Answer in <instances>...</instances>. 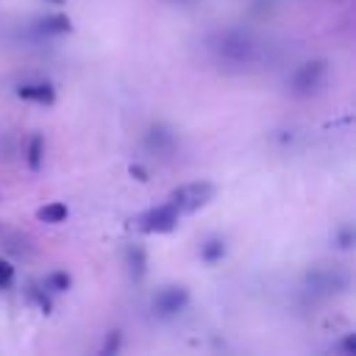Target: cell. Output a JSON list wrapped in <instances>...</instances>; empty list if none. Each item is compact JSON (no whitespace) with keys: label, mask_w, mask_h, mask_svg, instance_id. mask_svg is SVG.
Returning <instances> with one entry per match:
<instances>
[{"label":"cell","mask_w":356,"mask_h":356,"mask_svg":"<svg viewBox=\"0 0 356 356\" xmlns=\"http://www.w3.org/2000/svg\"><path fill=\"white\" fill-rule=\"evenodd\" d=\"M178 209L167 200V203H161L159 209H150V211H145L142 217H139V228L142 231H147V234H161V231H170L175 222H178Z\"/></svg>","instance_id":"7a4b0ae2"},{"label":"cell","mask_w":356,"mask_h":356,"mask_svg":"<svg viewBox=\"0 0 356 356\" xmlns=\"http://www.w3.org/2000/svg\"><path fill=\"white\" fill-rule=\"evenodd\" d=\"M39 153H42V139L33 136V139H31V167L39 164Z\"/></svg>","instance_id":"9c48e42d"},{"label":"cell","mask_w":356,"mask_h":356,"mask_svg":"<svg viewBox=\"0 0 356 356\" xmlns=\"http://www.w3.org/2000/svg\"><path fill=\"white\" fill-rule=\"evenodd\" d=\"M44 284H47L53 292H64V289L70 286V275H67V273H56V275H50Z\"/></svg>","instance_id":"8992f818"},{"label":"cell","mask_w":356,"mask_h":356,"mask_svg":"<svg viewBox=\"0 0 356 356\" xmlns=\"http://www.w3.org/2000/svg\"><path fill=\"white\" fill-rule=\"evenodd\" d=\"M11 281H14V270H11V264L0 261V286H8Z\"/></svg>","instance_id":"ba28073f"},{"label":"cell","mask_w":356,"mask_h":356,"mask_svg":"<svg viewBox=\"0 0 356 356\" xmlns=\"http://www.w3.org/2000/svg\"><path fill=\"white\" fill-rule=\"evenodd\" d=\"M214 195V186L206 184V181H197V184H186L181 189H175L170 195V203L178 209V214H189V211H197L200 206H206Z\"/></svg>","instance_id":"6da1fadb"},{"label":"cell","mask_w":356,"mask_h":356,"mask_svg":"<svg viewBox=\"0 0 356 356\" xmlns=\"http://www.w3.org/2000/svg\"><path fill=\"white\" fill-rule=\"evenodd\" d=\"M323 72H325L323 61H309V64H303V67L295 72V78H292V86H295L298 92H312V89L320 83Z\"/></svg>","instance_id":"3957f363"},{"label":"cell","mask_w":356,"mask_h":356,"mask_svg":"<svg viewBox=\"0 0 356 356\" xmlns=\"http://www.w3.org/2000/svg\"><path fill=\"white\" fill-rule=\"evenodd\" d=\"M64 217H67V206H61V203H50L44 209H39V220H44V222H61Z\"/></svg>","instance_id":"5b68a950"},{"label":"cell","mask_w":356,"mask_h":356,"mask_svg":"<svg viewBox=\"0 0 356 356\" xmlns=\"http://www.w3.org/2000/svg\"><path fill=\"white\" fill-rule=\"evenodd\" d=\"M22 97H36V100H50V89L47 86H25L19 89Z\"/></svg>","instance_id":"52a82bcc"},{"label":"cell","mask_w":356,"mask_h":356,"mask_svg":"<svg viewBox=\"0 0 356 356\" xmlns=\"http://www.w3.org/2000/svg\"><path fill=\"white\" fill-rule=\"evenodd\" d=\"M184 300H186V292H184L181 286H170V289L159 292L156 309H159L161 314H172V312H178V309L184 306Z\"/></svg>","instance_id":"277c9868"}]
</instances>
